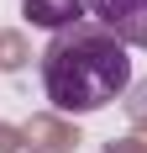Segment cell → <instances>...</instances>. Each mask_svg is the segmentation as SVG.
Here are the masks:
<instances>
[{
  "label": "cell",
  "mask_w": 147,
  "mask_h": 153,
  "mask_svg": "<svg viewBox=\"0 0 147 153\" xmlns=\"http://www.w3.org/2000/svg\"><path fill=\"white\" fill-rule=\"evenodd\" d=\"M132 85V48L116 42L105 27L79 21L68 32H53L42 48V90L63 116H89L110 106Z\"/></svg>",
  "instance_id": "cell-1"
},
{
  "label": "cell",
  "mask_w": 147,
  "mask_h": 153,
  "mask_svg": "<svg viewBox=\"0 0 147 153\" xmlns=\"http://www.w3.org/2000/svg\"><path fill=\"white\" fill-rule=\"evenodd\" d=\"M21 16L53 37V32H68L79 21H89V0H21Z\"/></svg>",
  "instance_id": "cell-3"
},
{
  "label": "cell",
  "mask_w": 147,
  "mask_h": 153,
  "mask_svg": "<svg viewBox=\"0 0 147 153\" xmlns=\"http://www.w3.org/2000/svg\"><path fill=\"white\" fill-rule=\"evenodd\" d=\"M89 21L126 48H147V0H89Z\"/></svg>",
  "instance_id": "cell-2"
}]
</instances>
